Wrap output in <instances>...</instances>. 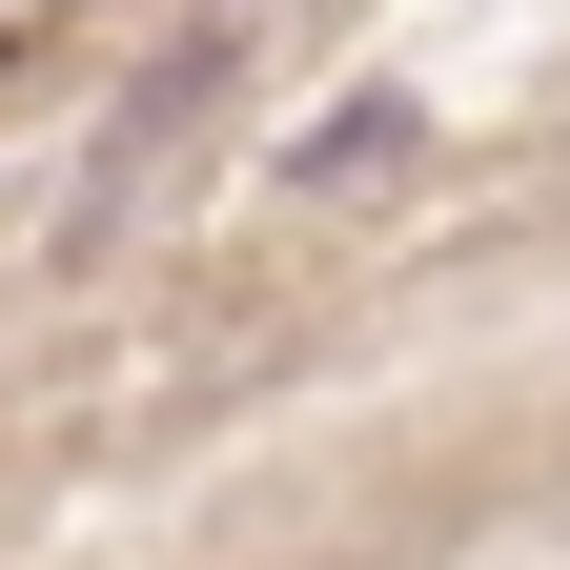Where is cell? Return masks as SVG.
<instances>
[{
	"mask_svg": "<svg viewBox=\"0 0 570 570\" xmlns=\"http://www.w3.org/2000/svg\"><path fill=\"white\" fill-rule=\"evenodd\" d=\"M407 142H428V102H407V82H367V102H326L306 142H285V184H306V204H367Z\"/></svg>",
	"mask_w": 570,
	"mask_h": 570,
	"instance_id": "6da1fadb",
	"label": "cell"
}]
</instances>
